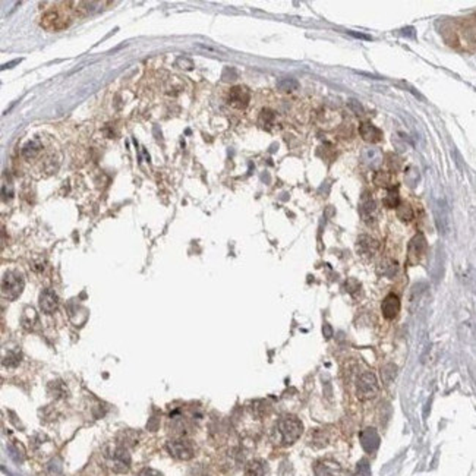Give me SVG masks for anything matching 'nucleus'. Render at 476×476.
<instances>
[{
    "mask_svg": "<svg viewBox=\"0 0 476 476\" xmlns=\"http://www.w3.org/2000/svg\"><path fill=\"white\" fill-rule=\"evenodd\" d=\"M177 65L182 68V69H186V71H191L192 69V66H194V63L191 59H188V57H181L179 61H177Z\"/></svg>",
    "mask_w": 476,
    "mask_h": 476,
    "instance_id": "c85d7f7f",
    "label": "nucleus"
},
{
    "mask_svg": "<svg viewBox=\"0 0 476 476\" xmlns=\"http://www.w3.org/2000/svg\"><path fill=\"white\" fill-rule=\"evenodd\" d=\"M277 88L284 92L294 91L299 88V82L294 78H281L280 81H277Z\"/></svg>",
    "mask_w": 476,
    "mask_h": 476,
    "instance_id": "aec40b11",
    "label": "nucleus"
},
{
    "mask_svg": "<svg viewBox=\"0 0 476 476\" xmlns=\"http://www.w3.org/2000/svg\"><path fill=\"white\" fill-rule=\"evenodd\" d=\"M387 195L384 198V205L387 208H397L400 205L399 200V188L397 186H391L387 189Z\"/></svg>",
    "mask_w": 476,
    "mask_h": 476,
    "instance_id": "a211bd4d",
    "label": "nucleus"
},
{
    "mask_svg": "<svg viewBox=\"0 0 476 476\" xmlns=\"http://www.w3.org/2000/svg\"><path fill=\"white\" fill-rule=\"evenodd\" d=\"M57 305H59V299H57V294L54 293V290L46 289L40 294V308L43 312L51 314L57 309Z\"/></svg>",
    "mask_w": 476,
    "mask_h": 476,
    "instance_id": "ddd939ff",
    "label": "nucleus"
},
{
    "mask_svg": "<svg viewBox=\"0 0 476 476\" xmlns=\"http://www.w3.org/2000/svg\"><path fill=\"white\" fill-rule=\"evenodd\" d=\"M246 476H265V469L261 461L252 460L246 466Z\"/></svg>",
    "mask_w": 476,
    "mask_h": 476,
    "instance_id": "412c9836",
    "label": "nucleus"
},
{
    "mask_svg": "<svg viewBox=\"0 0 476 476\" xmlns=\"http://www.w3.org/2000/svg\"><path fill=\"white\" fill-rule=\"evenodd\" d=\"M425 249H427V241H425L422 233H418L412 237L409 248H407V264H410V265L418 264L422 260Z\"/></svg>",
    "mask_w": 476,
    "mask_h": 476,
    "instance_id": "423d86ee",
    "label": "nucleus"
},
{
    "mask_svg": "<svg viewBox=\"0 0 476 476\" xmlns=\"http://www.w3.org/2000/svg\"><path fill=\"white\" fill-rule=\"evenodd\" d=\"M378 393V380L375 374L365 372L359 377L356 383V394L361 400L374 399Z\"/></svg>",
    "mask_w": 476,
    "mask_h": 476,
    "instance_id": "20e7f679",
    "label": "nucleus"
},
{
    "mask_svg": "<svg viewBox=\"0 0 476 476\" xmlns=\"http://www.w3.org/2000/svg\"><path fill=\"white\" fill-rule=\"evenodd\" d=\"M138 476H161L157 470H154V469H144V470H141L139 472Z\"/></svg>",
    "mask_w": 476,
    "mask_h": 476,
    "instance_id": "c756f323",
    "label": "nucleus"
},
{
    "mask_svg": "<svg viewBox=\"0 0 476 476\" xmlns=\"http://www.w3.org/2000/svg\"><path fill=\"white\" fill-rule=\"evenodd\" d=\"M131 464V457H129V453L123 448L119 447L114 450L113 453V467L117 470V472H125Z\"/></svg>",
    "mask_w": 476,
    "mask_h": 476,
    "instance_id": "dca6fc26",
    "label": "nucleus"
},
{
    "mask_svg": "<svg viewBox=\"0 0 476 476\" xmlns=\"http://www.w3.org/2000/svg\"><path fill=\"white\" fill-rule=\"evenodd\" d=\"M324 334H325V337L327 338H330L333 336V330H331V327H330L328 324L324 325Z\"/></svg>",
    "mask_w": 476,
    "mask_h": 476,
    "instance_id": "7c9ffc66",
    "label": "nucleus"
},
{
    "mask_svg": "<svg viewBox=\"0 0 476 476\" xmlns=\"http://www.w3.org/2000/svg\"><path fill=\"white\" fill-rule=\"evenodd\" d=\"M406 181L412 185V186H415V185L418 184V181H419V173H418V170H416L415 167H410V169L407 170V173H406Z\"/></svg>",
    "mask_w": 476,
    "mask_h": 476,
    "instance_id": "bb28decb",
    "label": "nucleus"
},
{
    "mask_svg": "<svg viewBox=\"0 0 476 476\" xmlns=\"http://www.w3.org/2000/svg\"><path fill=\"white\" fill-rule=\"evenodd\" d=\"M361 217L367 224H372L378 218V207L377 202L371 198H367L361 202Z\"/></svg>",
    "mask_w": 476,
    "mask_h": 476,
    "instance_id": "9b49d317",
    "label": "nucleus"
},
{
    "mask_svg": "<svg viewBox=\"0 0 476 476\" xmlns=\"http://www.w3.org/2000/svg\"><path fill=\"white\" fill-rule=\"evenodd\" d=\"M304 431L302 422L294 416H284L281 418L276 425V437L278 444L281 446H290L296 443Z\"/></svg>",
    "mask_w": 476,
    "mask_h": 476,
    "instance_id": "f257e3e1",
    "label": "nucleus"
},
{
    "mask_svg": "<svg viewBox=\"0 0 476 476\" xmlns=\"http://www.w3.org/2000/svg\"><path fill=\"white\" fill-rule=\"evenodd\" d=\"M356 473L359 476H369V463L365 460V459L362 461H359L358 469H356Z\"/></svg>",
    "mask_w": 476,
    "mask_h": 476,
    "instance_id": "cd10ccee",
    "label": "nucleus"
},
{
    "mask_svg": "<svg viewBox=\"0 0 476 476\" xmlns=\"http://www.w3.org/2000/svg\"><path fill=\"white\" fill-rule=\"evenodd\" d=\"M362 161L369 167H378L383 161V154L378 148H367L362 153Z\"/></svg>",
    "mask_w": 476,
    "mask_h": 476,
    "instance_id": "f3484780",
    "label": "nucleus"
},
{
    "mask_svg": "<svg viewBox=\"0 0 476 476\" xmlns=\"http://www.w3.org/2000/svg\"><path fill=\"white\" fill-rule=\"evenodd\" d=\"M21 321H22L24 328H27V330H32V328H34V325H35L37 321H38L35 311H34L32 308H25V311H24V314H22V320H21Z\"/></svg>",
    "mask_w": 476,
    "mask_h": 476,
    "instance_id": "6ab92c4d",
    "label": "nucleus"
},
{
    "mask_svg": "<svg viewBox=\"0 0 476 476\" xmlns=\"http://www.w3.org/2000/svg\"><path fill=\"white\" fill-rule=\"evenodd\" d=\"M388 158L390 160H387V164H388V169L391 173H396V171H399L400 170V160L396 157V155H393V154H390L388 155Z\"/></svg>",
    "mask_w": 476,
    "mask_h": 476,
    "instance_id": "393cba45",
    "label": "nucleus"
},
{
    "mask_svg": "<svg viewBox=\"0 0 476 476\" xmlns=\"http://www.w3.org/2000/svg\"><path fill=\"white\" fill-rule=\"evenodd\" d=\"M167 451L177 460H189L194 457V447L186 440H171L167 443Z\"/></svg>",
    "mask_w": 476,
    "mask_h": 476,
    "instance_id": "39448f33",
    "label": "nucleus"
},
{
    "mask_svg": "<svg viewBox=\"0 0 476 476\" xmlns=\"http://www.w3.org/2000/svg\"><path fill=\"white\" fill-rule=\"evenodd\" d=\"M361 444L367 453H374L380 447V437L374 428H365L361 432Z\"/></svg>",
    "mask_w": 476,
    "mask_h": 476,
    "instance_id": "9d476101",
    "label": "nucleus"
},
{
    "mask_svg": "<svg viewBox=\"0 0 476 476\" xmlns=\"http://www.w3.org/2000/svg\"><path fill=\"white\" fill-rule=\"evenodd\" d=\"M47 147L46 144H44V141H41L40 138H34L28 141L25 145H24V148H22V157L28 161V163H32V161H35V160H38V158H44L47 163V166H48V169L50 171L51 170H56V164H54V157L53 155H47Z\"/></svg>",
    "mask_w": 476,
    "mask_h": 476,
    "instance_id": "f03ea898",
    "label": "nucleus"
},
{
    "mask_svg": "<svg viewBox=\"0 0 476 476\" xmlns=\"http://www.w3.org/2000/svg\"><path fill=\"white\" fill-rule=\"evenodd\" d=\"M350 34H352V35H354V37H359V38H365V40H369L368 35H364V34H356V32H350Z\"/></svg>",
    "mask_w": 476,
    "mask_h": 476,
    "instance_id": "2f4dec72",
    "label": "nucleus"
},
{
    "mask_svg": "<svg viewBox=\"0 0 476 476\" xmlns=\"http://www.w3.org/2000/svg\"><path fill=\"white\" fill-rule=\"evenodd\" d=\"M276 122V113L274 111H271V110H264L261 113V116H260V123H261L264 128H270V126H273Z\"/></svg>",
    "mask_w": 476,
    "mask_h": 476,
    "instance_id": "b1692460",
    "label": "nucleus"
},
{
    "mask_svg": "<svg viewBox=\"0 0 476 476\" xmlns=\"http://www.w3.org/2000/svg\"><path fill=\"white\" fill-rule=\"evenodd\" d=\"M435 223L441 234H446L450 229V221H448V211L444 202H438L435 205Z\"/></svg>",
    "mask_w": 476,
    "mask_h": 476,
    "instance_id": "4468645a",
    "label": "nucleus"
},
{
    "mask_svg": "<svg viewBox=\"0 0 476 476\" xmlns=\"http://www.w3.org/2000/svg\"><path fill=\"white\" fill-rule=\"evenodd\" d=\"M249 100H251V92L246 87H233L229 91L227 101L231 107L239 108V110L246 108V106L249 104Z\"/></svg>",
    "mask_w": 476,
    "mask_h": 476,
    "instance_id": "6e6552de",
    "label": "nucleus"
},
{
    "mask_svg": "<svg viewBox=\"0 0 476 476\" xmlns=\"http://www.w3.org/2000/svg\"><path fill=\"white\" fill-rule=\"evenodd\" d=\"M347 106H349V108L353 111L354 114H358V116H362V114L365 113V110H364V107H362V104H361L358 100H349V101H347Z\"/></svg>",
    "mask_w": 476,
    "mask_h": 476,
    "instance_id": "a878e982",
    "label": "nucleus"
},
{
    "mask_svg": "<svg viewBox=\"0 0 476 476\" xmlns=\"http://www.w3.org/2000/svg\"><path fill=\"white\" fill-rule=\"evenodd\" d=\"M374 184L378 185V186H384V188H391V174L390 171H383V170H378L375 174H374Z\"/></svg>",
    "mask_w": 476,
    "mask_h": 476,
    "instance_id": "4be33fe9",
    "label": "nucleus"
},
{
    "mask_svg": "<svg viewBox=\"0 0 476 476\" xmlns=\"http://www.w3.org/2000/svg\"><path fill=\"white\" fill-rule=\"evenodd\" d=\"M314 470H315V476H338L340 466L331 460H321L315 464Z\"/></svg>",
    "mask_w": 476,
    "mask_h": 476,
    "instance_id": "2eb2a0df",
    "label": "nucleus"
},
{
    "mask_svg": "<svg viewBox=\"0 0 476 476\" xmlns=\"http://www.w3.org/2000/svg\"><path fill=\"white\" fill-rule=\"evenodd\" d=\"M378 249H380V244H378L374 237H371L368 234L359 236L358 244H356V251H358V254H359L361 258H364V260H371V258L378 252Z\"/></svg>",
    "mask_w": 476,
    "mask_h": 476,
    "instance_id": "0eeeda50",
    "label": "nucleus"
},
{
    "mask_svg": "<svg viewBox=\"0 0 476 476\" xmlns=\"http://www.w3.org/2000/svg\"><path fill=\"white\" fill-rule=\"evenodd\" d=\"M359 134H361V137H362L364 141L372 142V144L380 142L383 139L381 129H378L377 126H374L372 123L369 122H364L359 125Z\"/></svg>",
    "mask_w": 476,
    "mask_h": 476,
    "instance_id": "f8f14e48",
    "label": "nucleus"
},
{
    "mask_svg": "<svg viewBox=\"0 0 476 476\" xmlns=\"http://www.w3.org/2000/svg\"><path fill=\"white\" fill-rule=\"evenodd\" d=\"M397 215H399L400 220H403V221H412V218H413V210H412V207L407 204V202H401L399 207H397Z\"/></svg>",
    "mask_w": 476,
    "mask_h": 476,
    "instance_id": "5701e85b",
    "label": "nucleus"
},
{
    "mask_svg": "<svg viewBox=\"0 0 476 476\" xmlns=\"http://www.w3.org/2000/svg\"><path fill=\"white\" fill-rule=\"evenodd\" d=\"M24 286H25L24 276L19 271H15V270L8 271L3 274V278H2V294L5 299L14 301L22 293Z\"/></svg>",
    "mask_w": 476,
    "mask_h": 476,
    "instance_id": "7ed1b4c3",
    "label": "nucleus"
},
{
    "mask_svg": "<svg viewBox=\"0 0 476 476\" xmlns=\"http://www.w3.org/2000/svg\"><path fill=\"white\" fill-rule=\"evenodd\" d=\"M381 311H383V315L387 320H394L397 317L400 311V299L397 294L394 293H390L387 294L383 301V305H381Z\"/></svg>",
    "mask_w": 476,
    "mask_h": 476,
    "instance_id": "1a4fd4ad",
    "label": "nucleus"
}]
</instances>
